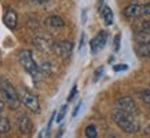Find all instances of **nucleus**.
I'll list each match as a JSON object with an SVG mask.
<instances>
[{"label": "nucleus", "mask_w": 150, "mask_h": 138, "mask_svg": "<svg viewBox=\"0 0 150 138\" xmlns=\"http://www.w3.org/2000/svg\"><path fill=\"white\" fill-rule=\"evenodd\" d=\"M112 117H113L114 123L117 124L118 129H121L124 133L134 134L139 131V123H138V120L131 113H127V112L117 109L116 112H113Z\"/></svg>", "instance_id": "obj_1"}, {"label": "nucleus", "mask_w": 150, "mask_h": 138, "mask_svg": "<svg viewBox=\"0 0 150 138\" xmlns=\"http://www.w3.org/2000/svg\"><path fill=\"white\" fill-rule=\"evenodd\" d=\"M0 97L3 98V101H4L11 109L17 110L19 108L21 100H19L18 91L15 90V87H14L7 79L1 78V76H0Z\"/></svg>", "instance_id": "obj_2"}, {"label": "nucleus", "mask_w": 150, "mask_h": 138, "mask_svg": "<svg viewBox=\"0 0 150 138\" xmlns=\"http://www.w3.org/2000/svg\"><path fill=\"white\" fill-rule=\"evenodd\" d=\"M18 61L28 73L32 75L33 79L40 78V73H39V65L36 64V61H35V58H33L32 53H30L29 50H21L19 51Z\"/></svg>", "instance_id": "obj_3"}, {"label": "nucleus", "mask_w": 150, "mask_h": 138, "mask_svg": "<svg viewBox=\"0 0 150 138\" xmlns=\"http://www.w3.org/2000/svg\"><path fill=\"white\" fill-rule=\"evenodd\" d=\"M18 95H19L21 102H22L29 110H32L35 113H39V112H40V102H39V98H37L33 92H30L28 88H21L18 91Z\"/></svg>", "instance_id": "obj_4"}, {"label": "nucleus", "mask_w": 150, "mask_h": 138, "mask_svg": "<svg viewBox=\"0 0 150 138\" xmlns=\"http://www.w3.org/2000/svg\"><path fill=\"white\" fill-rule=\"evenodd\" d=\"M52 51L58 55L59 58L66 60V58H69V57H70V54H72L73 43H72V41H69V40L57 41V43H54V46H52Z\"/></svg>", "instance_id": "obj_5"}, {"label": "nucleus", "mask_w": 150, "mask_h": 138, "mask_svg": "<svg viewBox=\"0 0 150 138\" xmlns=\"http://www.w3.org/2000/svg\"><path fill=\"white\" fill-rule=\"evenodd\" d=\"M116 105H117V109L127 112V113H131V115H134L137 112L135 101L132 100L131 97H121V98H118L116 101Z\"/></svg>", "instance_id": "obj_6"}, {"label": "nucleus", "mask_w": 150, "mask_h": 138, "mask_svg": "<svg viewBox=\"0 0 150 138\" xmlns=\"http://www.w3.org/2000/svg\"><path fill=\"white\" fill-rule=\"evenodd\" d=\"M33 44L36 46V48H39L40 51H44V53L51 51L52 50V46H54L51 37L47 36V35H37V36H35Z\"/></svg>", "instance_id": "obj_7"}, {"label": "nucleus", "mask_w": 150, "mask_h": 138, "mask_svg": "<svg viewBox=\"0 0 150 138\" xmlns=\"http://www.w3.org/2000/svg\"><path fill=\"white\" fill-rule=\"evenodd\" d=\"M106 40H108V32L106 31H100L96 36L92 37V40L90 41V47H91L92 54H96L100 48H103L105 44H106Z\"/></svg>", "instance_id": "obj_8"}, {"label": "nucleus", "mask_w": 150, "mask_h": 138, "mask_svg": "<svg viewBox=\"0 0 150 138\" xmlns=\"http://www.w3.org/2000/svg\"><path fill=\"white\" fill-rule=\"evenodd\" d=\"M17 124H18V130L21 134L29 135V134L32 133V122H30V119L26 115L21 113L18 116V119H17Z\"/></svg>", "instance_id": "obj_9"}, {"label": "nucleus", "mask_w": 150, "mask_h": 138, "mask_svg": "<svg viewBox=\"0 0 150 138\" xmlns=\"http://www.w3.org/2000/svg\"><path fill=\"white\" fill-rule=\"evenodd\" d=\"M123 14L127 18H138V17H143L145 11H143V4H129L124 9Z\"/></svg>", "instance_id": "obj_10"}, {"label": "nucleus", "mask_w": 150, "mask_h": 138, "mask_svg": "<svg viewBox=\"0 0 150 138\" xmlns=\"http://www.w3.org/2000/svg\"><path fill=\"white\" fill-rule=\"evenodd\" d=\"M46 25L51 31H61V29L65 28L64 19L61 18L59 15H50V17L46 19Z\"/></svg>", "instance_id": "obj_11"}, {"label": "nucleus", "mask_w": 150, "mask_h": 138, "mask_svg": "<svg viewBox=\"0 0 150 138\" xmlns=\"http://www.w3.org/2000/svg\"><path fill=\"white\" fill-rule=\"evenodd\" d=\"M3 22H4V25L8 28V29H15V28H17V22H18V19H17V13H15L14 10L8 9L4 13Z\"/></svg>", "instance_id": "obj_12"}, {"label": "nucleus", "mask_w": 150, "mask_h": 138, "mask_svg": "<svg viewBox=\"0 0 150 138\" xmlns=\"http://www.w3.org/2000/svg\"><path fill=\"white\" fill-rule=\"evenodd\" d=\"M137 53L143 58H150V40L139 43L137 46Z\"/></svg>", "instance_id": "obj_13"}, {"label": "nucleus", "mask_w": 150, "mask_h": 138, "mask_svg": "<svg viewBox=\"0 0 150 138\" xmlns=\"http://www.w3.org/2000/svg\"><path fill=\"white\" fill-rule=\"evenodd\" d=\"M100 14H102V18H103L106 25H112L113 23V11H112L110 7L105 6L103 9H102V11H100Z\"/></svg>", "instance_id": "obj_14"}, {"label": "nucleus", "mask_w": 150, "mask_h": 138, "mask_svg": "<svg viewBox=\"0 0 150 138\" xmlns=\"http://www.w3.org/2000/svg\"><path fill=\"white\" fill-rule=\"evenodd\" d=\"M84 134H86L87 138H96L98 137V131H96V127L94 126V124L87 126L86 130H84Z\"/></svg>", "instance_id": "obj_15"}, {"label": "nucleus", "mask_w": 150, "mask_h": 138, "mask_svg": "<svg viewBox=\"0 0 150 138\" xmlns=\"http://www.w3.org/2000/svg\"><path fill=\"white\" fill-rule=\"evenodd\" d=\"M10 131V122L6 117L0 115V133L1 134H7Z\"/></svg>", "instance_id": "obj_16"}, {"label": "nucleus", "mask_w": 150, "mask_h": 138, "mask_svg": "<svg viewBox=\"0 0 150 138\" xmlns=\"http://www.w3.org/2000/svg\"><path fill=\"white\" fill-rule=\"evenodd\" d=\"M66 110H68V106L66 105H64L62 108H61V110L57 113V123H61V122L64 120L65 115H66Z\"/></svg>", "instance_id": "obj_17"}, {"label": "nucleus", "mask_w": 150, "mask_h": 138, "mask_svg": "<svg viewBox=\"0 0 150 138\" xmlns=\"http://www.w3.org/2000/svg\"><path fill=\"white\" fill-rule=\"evenodd\" d=\"M141 100L145 104H150V88H146V90L141 91Z\"/></svg>", "instance_id": "obj_18"}, {"label": "nucleus", "mask_w": 150, "mask_h": 138, "mask_svg": "<svg viewBox=\"0 0 150 138\" xmlns=\"http://www.w3.org/2000/svg\"><path fill=\"white\" fill-rule=\"evenodd\" d=\"M102 73H103V66H99V68L95 70V73H94V82H98L99 78L102 76Z\"/></svg>", "instance_id": "obj_19"}, {"label": "nucleus", "mask_w": 150, "mask_h": 138, "mask_svg": "<svg viewBox=\"0 0 150 138\" xmlns=\"http://www.w3.org/2000/svg\"><path fill=\"white\" fill-rule=\"evenodd\" d=\"M120 40H121V36H120V35H116V36H114V51H116V53L120 50Z\"/></svg>", "instance_id": "obj_20"}, {"label": "nucleus", "mask_w": 150, "mask_h": 138, "mask_svg": "<svg viewBox=\"0 0 150 138\" xmlns=\"http://www.w3.org/2000/svg\"><path fill=\"white\" fill-rule=\"evenodd\" d=\"M142 31H143V32L150 33V19L149 21H145V22L142 23Z\"/></svg>", "instance_id": "obj_21"}, {"label": "nucleus", "mask_w": 150, "mask_h": 138, "mask_svg": "<svg viewBox=\"0 0 150 138\" xmlns=\"http://www.w3.org/2000/svg\"><path fill=\"white\" fill-rule=\"evenodd\" d=\"M76 92H77V86L74 84L72 88V91H70V94H69V97H68V101H72L73 98H74V95H76Z\"/></svg>", "instance_id": "obj_22"}, {"label": "nucleus", "mask_w": 150, "mask_h": 138, "mask_svg": "<svg viewBox=\"0 0 150 138\" xmlns=\"http://www.w3.org/2000/svg\"><path fill=\"white\" fill-rule=\"evenodd\" d=\"M128 66L127 65H114L113 66V70L114 72H120V70H127Z\"/></svg>", "instance_id": "obj_23"}, {"label": "nucleus", "mask_w": 150, "mask_h": 138, "mask_svg": "<svg viewBox=\"0 0 150 138\" xmlns=\"http://www.w3.org/2000/svg\"><path fill=\"white\" fill-rule=\"evenodd\" d=\"M80 108H81V101L79 102L77 105H76V108H74V110H73V113H72L73 117H76V116H77V113H79V110H80Z\"/></svg>", "instance_id": "obj_24"}, {"label": "nucleus", "mask_w": 150, "mask_h": 138, "mask_svg": "<svg viewBox=\"0 0 150 138\" xmlns=\"http://www.w3.org/2000/svg\"><path fill=\"white\" fill-rule=\"evenodd\" d=\"M62 135H64V127H61L58 131V134H57V137L55 138H62Z\"/></svg>", "instance_id": "obj_25"}, {"label": "nucleus", "mask_w": 150, "mask_h": 138, "mask_svg": "<svg viewBox=\"0 0 150 138\" xmlns=\"http://www.w3.org/2000/svg\"><path fill=\"white\" fill-rule=\"evenodd\" d=\"M83 46H84V33L81 35V39H80V50L83 48Z\"/></svg>", "instance_id": "obj_26"}, {"label": "nucleus", "mask_w": 150, "mask_h": 138, "mask_svg": "<svg viewBox=\"0 0 150 138\" xmlns=\"http://www.w3.org/2000/svg\"><path fill=\"white\" fill-rule=\"evenodd\" d=\"M4 104H6V102L3 101V98H0V112H1V110H3V108H4Z\"/></svg>", "instance_id": "obj_27"}, {"label": "nucleus", "mask_w": 150, "mask_h": 138, "mask_svg": "<svg viewBox=\"0 0 150 138\" xmlns=\"http://www.w3.org/2000/svg\"><path fill=\"white\" fill-rule=\"evenodd\" d=\"M33 1H36V3H47L48 0H33Z\"/></svg>", "instance_id": "obj_28"}, {"label": "nucleus", "mask_w": 150, "mask_h": 138, "mask_svg": "<svg viewBox=\"0 0 150 138\" xmlns=\"http://www.w3.org/2000/svg\"><path fill=\"white\" fill-rule=\"evenodd\" d=\"M145 133H146V134H150V124L145 129Z\"/></svg>", "instance_id": "obj_29"}, {"label": "nucleus", "mask_w": 150, "mask_h": 138, "mask_svg": "<svg viewBox=\"0 0 150 138\" xmlns=\"http://www.w3.org/2000/svg\"><path fill=\"white\" fill-rule=\"evenodd\" d=\"M37 138H43V131H40V134H39V137Z\"/></svg>", "instance_id": "obj_30"}, {"label": "nucleus", "mask_w": 150, "mask_h": 138, "mask_svg": "<svg viewBox=\"0 0 150 138\" xmlns=\"http://www.w3.org/2000/svg\"><path fill=\"white\" fill-rule=\"evenodd\" d=\"M108 138H117V137H114V135H108Z\"/></svg>", "instance_id": "obj_31"}]
</instances>
